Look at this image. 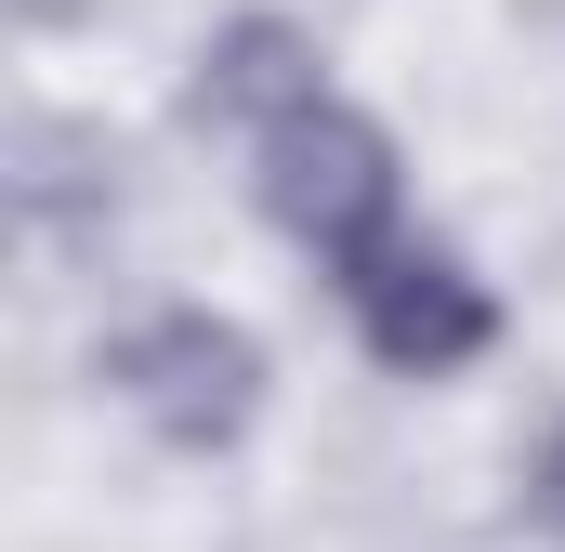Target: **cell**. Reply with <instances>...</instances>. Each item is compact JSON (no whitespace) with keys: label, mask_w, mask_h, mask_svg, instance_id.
Here are the masks:
<instances>
[{"label":"cell","mask_w":565,"mask_h":552,"mask_svg":"<svg viewBox=\"0 0 565 552\" xmlns=\"http://www.w3.org/2000/svg\"><path fill=\"white\" fill-rule=\"evenodd\" d=\"M264 211H277L329 276H355L369 251H395V237H408V224H395V132H382V119H355L342 93H329V106H302L289 132H264Z\"/></svg>","instance_id":"obj_1"},{"label":"cell","mask_w":565,"mask_h":552,"mask_svg":"<svg viewBox=\"0 0 565 552\" xmlns=\"http://www.w3.org/2000/svg\"><path fill=\"white\" fill-rule=\"evenodd\" d=\"M106 382L145 408V434H171V447H237L250 408H264V342L237 329V316H145L132 342L106 355Z\"/></svg>","instance_id":"obj_2"},{"label":"cell","mask_w":565,"mask_h":552,"mask_svg":"<svg viewBox=\"0 0 565 552\" xmlns=\"http://www.w3.org/2000/svg\"><path fill=\"white\" fill-rule=\"evenodd\" d=\"M342 302H355L369 355H382V369H408V382H447V369H473V355L500 342V302L473 289V264H460V251H434V237L369 251V264L342 276Z\"/></svg>","instance_id":"obj_3"},{"label":"cell","mask_w":565,"mask_h":552,"mask_svg":"<svg viewBox=\"0 0 565 552\" xmlns=\"http://www.w3.org/2000/svg\"><path fill=\"white\" fill-rule=\"evenodd\" d=\"M302 106H329V53H316L289 13H237V26L198 53V119H250V132H289Z\"/></svg>","instance_id":"obj_4"},{"label":"cell","mask_w":565,"mask_h":552,"mask_svg":"<svg viewBox=\"0 0 565 552\" xmlns=\"http://www.w3.org/2000/svg\"><path fill=\"white\" fill-rule=\"evenodd\" d=\"M526 513L565 540V421H553V447H540V474H526Z\"/></svg>","instance_id":"obj_5"}]
</instances>
